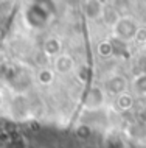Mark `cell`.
Masks as SVG:
<instances>
[{"mask_svg":"<svg viewBox=\"0 0 146 148\" xmlns=\"http://www.w3.org/2000/svg\"><path fill=\"white\" fill-rule=\"evenodd\" d=\"M134 89L141 95L146 94V73L139 75V77L135 78V81H134Z\"/></svg>","mask_w":146,"mask_h":148,"instance_id":"obj_10","label":"cell"},{"mask_svg":"<svg viewBox=\"0 0 146 148\" xmlns=\"http://www.w3.org/2000/svg\"><path fill=\"white\" fill-rule=\"evenodd\" d=\"M56 70L59 73H69V72L73 70L75 67V61L72 56H69V55H59L56 58Z\"/></svg>","mask_w":146,"mask_h":148,"instance_id":"obj_6","label":"cell"},{"mask_svg":"<svg viewBox=\"0 0 146 148\" xmlns=\"http://www.w3.org/2000/svg\"><path fill=\"white\" fill-rule=\"evenodd\" d=\"M6 148H25V142H23V139H20V137H14L10 140Z\"/></svg>","mask_w":146,"mask_h":148,"instance_id":"obj_14","label":"cell"},{"mask_svg":"<svg viewBox=\"0 0 146 148\" xmlns=\"http://www.w3.org/2000/svg\"><path fill=\"white\" fill-rule=\"evenodd\" d=\"M126 89V79L120 75H115V77L109 78L106 81V90L112 95H121Z\"/></svg>","mask_w":146,"mask_h":148,"instance_id":"obj_4","label":"cell"},{"mask_svg":"<svg viewBox=\"0 0 146 148\" xmlns=\"http://www.w3.org/2000/svg\"><path fill=\"white\" fill-rule=\"evenodd\" d=\"M135 41L140 44H146V28H139L135 34Z\"/></svg>","mask_w":146,"mask_h":148,"instance_id":"obj_15","label":"cell"},{"mask_svg":"<svg viewBox=\"0 0 146 148\" xmlns=\"http://www.w3.org/2000/svg\"><path fill=\"white\" fill-rule=\"evenodd\" d=\"M117 103L120 106V109H129V108L134 106V98L128 94H121V95H118Z\"/></svg>","mask_w":146,"mask_h":148,"instance_id":"obj_9","label":"cell"},{"mask_svg":"<svg viewBox=\"0 0 146 148\" xmlns=\"http://www.w3.org/2000/svg\"><path fill=\"white\" fill-rule=\"evenodd\" d=\"M103 17L106 19V22L107 23H112V25H115V23L120 21L121 16L118 14V11L115 10V8H104V11H103Z\"/></svg>","mask_w":146,"mask_h":148,"instance_id":"obj_8","label":"cell"},{"mask_svg":"<svg viewBox=\"0 0 146 148\" xmlns=\"http://www.w3.org/2000/svg\"><path fill=\"white\" fill-rule=\"evenodd\" d=\"M51 79H53V73H51L50 70H41L39 72V83H42V84H48V83H51Z\"/></svg>","mask_w":146,"mask_h":148,"instance_id":"obj_13","label":"cell"},{"mask_svg":"<svg viewBox=\"0 0 146 148\" xmlns=\"http://www.w3.org/2000/svg\"><path fill=\"white\" fill-rule=\"evenodd\" d=\"M112 44H109V42H103V44H100L98 45V53L101 55L103 58H107V56H110L112 55Z\"/></svg>","mask_w":146,"mask_h":148,"instance_id":"obj_12","label":"cell"},{"mask_svg":"<svg viewBox=\"0 0 146 148\" xmlns=\"http://www.w3.org/2000/svg\"><path fill=\"white\" fill-rule=\"evenodd\" d=\"M103 101H104V95H103V90L98 87L89 89L84 97V106L87 109H98L103 105Z\"/></svg>","mask_w":146,"mask_h":148,"instance_id":"obj_3","label":"cell"},{"mask_svg":"<svg viewBox=\"0 0 146 148\" xmlns=\"http://www.w3.org/2000/svg\"><path fill=\"white\" fill-rule=\"evenodd\" d=\"M103 3L100 2H86L84 3V16L90 21H96V19L103 17Z\"/></svg>","mask_w":146,"mask_h":148,"instance_id":"obj_5","label":"cell"},{"mask_svg":"<svg viewBox=\"0 0 146 148\" xmlns=\"http://www.w3.org/2000/svg\"><path fill=\"white\" fill-rule=\"evenodd\" d=\"M44 51L48 56H59V51H61V42L54 38H50L44 42Z\"/></svg>","mask_w":146,"mask_h":148,"instance_id":"obj_7","label":"cell"},{"mask_svg":"<svg viewBox=\"0 0 146 148\" xmlns=\"http://www.w3.org/2000/svg\"><path fill=\"white\" fill-rule=\"evenodd\" d=\"M113 31L120 41H131V39H135L139 25L132 17H120V21L113 25Z\"/></svg>","mask_w":146,"mask_h":148,"instance_id":"obj_1","label":"cell"},{"mask_svg":"<svg viewBox=\"0 0 146 148\" xmlns=\"http://www.w3.org/2000/svg\"><path fill=\"white\" fill-rule=\"evenodd\" d=\"M76 136L81 140H86V139H89L90 136H92V130H90V126H87V125H81V126L76 128Z\"/></svg>","mask_w":146,"mask_h":148,"instance_id":"obj_11","label":"cell"},{"mask_svg":"<svg viewBox=\"0 0 146 148\" xmlns=\"http://www.w3.org/2000/svg\"><path fill=\"white\" fill-rule=\"evenodd\" d=\"M26 21L34 27H42L47 23V21H48V13H47L45 8L34 5L26 11Z\"/></svg>","mask_w":146,"mask_h":148,"instance_id":"obj_2","label":"cell"}]
</instances>
